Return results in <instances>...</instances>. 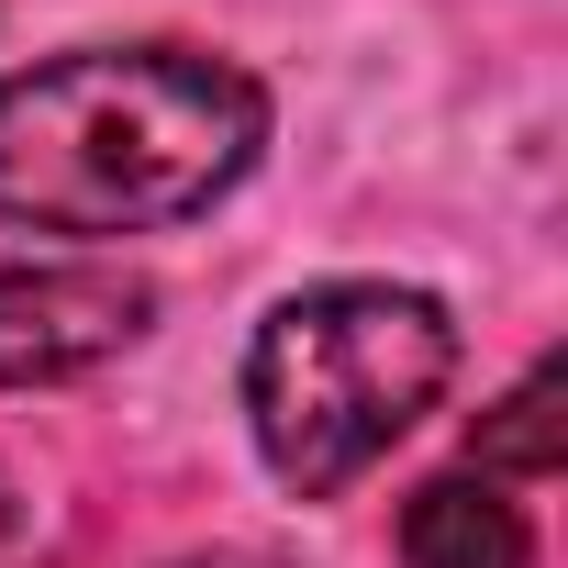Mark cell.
Listing matches in <instances>:
<instances>
[{
  "mask_svg": "<svg viewBox=\"0 0 568 568\" xmlns=\"http://www.w3.org/2000/svg\"><path fill=\"white\" fill-rule=\"evenodd\" d=\"M179 568H245V557H179Z\"/></svg>",
  "mask_w": 568,
  "mask_h": 568,
  "instance_id": "obj_7",
  "label": "cell"
},
{
  "mask_svg": "<svg viewBox=\"0 0 568 568\" xmlns=\"http://www.w3.org/2000/svg\"><path fill=\"white\" fill-rule=\"evenodd\" d=\"M156 324V278L112 256H57V267H0V390H57L123 357Z\"/></svg>",
  "mask_w": 568,
  "mask_h": 568,
  "instance_id": "obj_3",
  "label": "cell"
},
{
  "mask_svg": "<svg viewBox=\"0 0 568 568\" xmlns=\"http://www.w3.org/2000/svg\"><path fill=\"white\" fill-rule=\"evenodd\" d=\"M402 568H535V524L501 479L446 468L402 501Z\"/></svg>",
  "mask_w": 568,
  "mask_h": 568,
  "instance_id": "obj_4",
  "label": "cell"
},
{
  "mask_svg": "<svg viewBox=\"0 0 568 568\" xmlns=\"http://www.w3.org/2000/svg\"><path fill=\"white\" fill-rule=\"evenodd\" d=\"M546 402H557V368H535L490 424H479V446H468V468L479 479H501V468H524V479H546L557 468V435H546Z\"/></svg>",
  "mask_w": 568,
  "mask_h": 568,
  "instance_id": "obj_5",
  "label": "cell"
},
{
  "mask_svg": "<svg viewBox=\"0 0 568 568\" xmlns=\"http://www.w3.org/2000/svg\"><path fill=\"white\" fill-rule=\"evenodd\" d=\"M23 546H34V490H23L12 468H0V568H12Z\"/></svg>",
  "mask_w": 568,
  "mask_h": 568,
  "instance_id": "obj_6",
  "label": "cell"
},
{
  "mask_svg": "<svg viewBox=\"0 0 568 568\" xmlns=\"http://www.w3.org/2000/svg\"><path fill=\"white\" fill-rule=\"evenodd\" d=\"M446 379H457V324L435 291L324 278V291H291L256 324L245 424H256V457L278 468V490L335 501L446 402Z\"/></svg>",
  "mask_w": 568,
  "mask_h": 568,
  "instance_id": "obj_2",
  "label": "cell"
},
{
  "mask_svg": "<svg viewBox=\"0 0 568 568\" xmlns=\"http://www.w3.org/2000/svg\"><path fill=\"white\" fill-rule=\"evenodd\" d=\"M267 145V90L201 45H79L0 79V223L168 234L212 212Z\"/></svg>",
  "mask_w": 568,
  "mask_h": 568,
  "instance_id": "obj_1",
  "label": "cell"
}]
</instances>
